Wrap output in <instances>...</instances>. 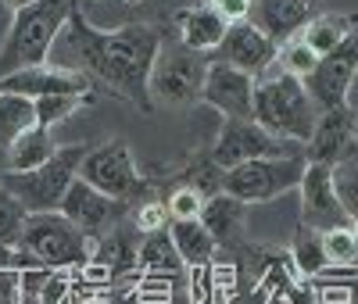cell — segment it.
Instances as JSON below:
<instances>
[{"label":"cell","instance_id":"836d02e7","mask_svg":"<svg viewBox=\"0 0 358 304\" xmlns=\"http://www.w3.org/2000/svg\"><path fill=\"white\" fill-rule=\"evenodd\" d=\"M0 304H22L18 268H0Z\"/></svg>","mask_w":358,"mask_h":304},{"label":"cell","instance_id":"4dcf8cb0","mask_svg":"<svg viewBox=\"0 0 358 304\" xmlns=\"http://www.w3.org/2000/svg\"><path fill=\"white\" fill-rule=\"evenodd\" d=\"M169 222H172V215H169V204H165V201H143V204L136 208L133 229H136L140 236H147V233L169 229Z\"/></svg>","mask_w":358,"mask_h":304},{"label":"cell","instance_id":"ffe728a7","mask_svg":"<svg viewBox=\"0 0 358 304\" xmlns=\"http://www.w3.org/2000/svg\"><path fill=\"white\" fill-rule=\"evenodd\" d=\"M169 236L187 268H208L219 254V243L201 222H169Z\"/></svg>","mask_w":358,"mask_h":304},{"label":"cell","instance_id":"f546056e","mask_svg":"<svg viewBox=\"0 0 358 304\" xmlns=\"http://www.w3.org/2000/svg\"><path fill=\"white\" fill-rule=\"evenodd\" d=\"M204 194L201 190H194V187H179V190H172V197L165 201L169 204V215H172V222H197L201 219V211H204Z\"/></svg>","mask_w":358,"mask_h":304},{"label":"cell","instance_id":"5b68a950","mask_svg":"<svg viewBox=\"0 0 358 304\" xmlns=\"http://www.w3.org/2000/svg\"><path fill=\"white\" fill-rule=\"evenodd\" d=\"M18 251L33 254L36 265L69 272V268H83L86 261H94V240H86L62 211H43V215L25 219Z\"/></svg>","mask_w":358,"mask_h":304},{"label":"cell","instance_id":"d6a6232c","mask_svg":"<svg viewBox=\"0 0 358 304\" xmlns=\"http://www.w3.org/2000/svg\"><path fill=\"white\" fill-rule=\"evenodd\" d=\"M208 8L233 25V22H248V15L255 11V0H208Z\"/></svg>","mask_w":358,"mask_h":304},{"label":"cell","instance_id":"d6986e66","mask_svg":"<svg viewBox=\"0 0 358 304\" xmlns=\"http://www.w3.org/2000/svg\"><path fill=\"white\" fill-rule=\"evenodd\" d=\"M319 0H258V15H262V29L276 43L294 36L308 18H312V8Z\"/></svg>","mask_w":358,"mask_h":304},{"label":"cell","instance_id":"f1b7e54d","mask_svg":"<svg viewBox=\"0 0 358 304\" xmlns=\"http://www.w3.org/2000/svg\"><path fill=\"white\" fill-rule=\"evenodd\" d=\"M25 219H29V211L11 197L0 190V243H8V247H18V240L25 233Z\"/></svg>","mask_w":358,"mask_h":304},{"label":"cell","instance_id":"52a82bcc","mask_svg":"<svg viewBox=\"0 0 358 304\" xmlns=\"http://www.w3.org/2000/svg\"><path fill=\"white\" fill-rule=\"evenodd\" d=\"M212 68L208 54H197L190 47H162L155 57V68H151V101L158 104H172V108H190L194 101H201V86L204 75Z\"/></svg>","mask_w":358,"mask_h":304},{"label":"cell","instance_id":"3957f363","mask_svg":"<svg viewBox=\"0 0 358 304\" xmlns=\"http://www.w3.org/2000/svg\"><path fill=\"white\" fill-rule=\"evenodd\" d=\"M72 15V0H36L33 8L15 15L4 43H0V79L22 68H40L50 61L54 40Z\"/></svg>","mask_w":358,"mask_h":304},{"label":"cell","instance_id":"7402d4cb","mask_svg":"<svg viewBox=\"0 0 358 304\" xmlns=\"http://www.w3.org/2000/svg\"><path fill=\"white\" fill-rule=\"evenodd\" d=\"M54 150H57V143H54L50 129H40L36 126V129L22 133L4 150V172H33V168H40L43 161L54 158Z\"/></svg>","mask_w":358,"mask_h":304},{"label":"cell","instance_id":"8992f818","mask_svg":"<svg viewBox=\"0 0 358 304\" xmlns=\"http://www.w3.org/2000/svg\"><path fill=\"white\" fill-rule=\"evenodd\" d=\"M308 168L305 154H294V158H258V161H244L226 172L222 179V194L236 197L241 204H265V201H276L287 190L301 187V175Z\"/></svg>","mask_w":358,"mask_h":304},{"label":"cell","instance_id":"8fae6325","mask_svg":"<svg viewBox=\"0 0 358 304\" xmlns=\"http://www.w3.org/2000/svg\"><path fill=\"white\" fill-rule=\"evenodd\" d=\"M57 211H62V215H65V219H69L86 240H97V236L111 233V229L118 226V219H126L129 204L115 201V197L94 190L90 182L76 179L72 187H69V194H65V201H62V208H57Z\"/></svg>","mask_w":358,"mask_h":304},{"label":"cell","instance_id":"ba28073f","mask_svg":"<svg viewBox=\"0 0 358 304\" xmlns=\"http://www.w3.org/2000/svg\"><path fill=\"white\" fill-rule=\"evenodd\" d=\"M79 179L90 182L94 190H101V194H108L115 201H122V204L140 201L143 190H147V182H143L140 168H136L133 150L122 140H108V143H101L94 150H86Z\"/></svg>","mask_w":358,"mask_h":304},{"label":"cell","instance_id":"d590c367","mask_svg":"<svg viewBox=\"0 0 358 304\" xmlns=\"http://www.w3.org/2000/svg\"><path fill=\"white\" fill-rule=\"evenodd\" d=\"M4 4H8V8H11V11L18 15V11H25V8H33L36 0H4Z\"/></svg>","mask_w":358,"mask_h":304},{"label":"cell","instance_id":"7a4b0ae2","mask_svg":"<svg viewBox=\"0 0 358 304\" xmlns=\"http://www.w3.org/2000/svg\"><path fill=\"white\" fill-rule=\"evenodd\" d=\"M251 122L265 133H273L280 140L301 143L308 147V140L315 136V122H319V108L308 97V89L301 79L287 75L283 68H268L255 79V115Z\"/></svg>","mask_w":358,"mask_h":304},{"label":"cell","instance_id":"83f0119b","mask_svg":"<svg viewBox=\"0 0 358 304\" xmlns=\"http://www.w3.org/2000/svg\"><path fill=\"white\" fill-rule=\"evenodd\" d=\"M322 247L330 265H358V229L341 226V229L322 233Z\"/></svg>","mask_w":358,"mask_h":304},{"label":"cell","instance_id":"5bb4252c","mask_svg":"<svg viewBox=\"0 0 358 304\" xmlns=\"http://www.w3.org/2000/svg\"><path fill=\"white\" fill-rule=\"evenodd\" d=\"M276 50H280V43L268 36L262 25L233 22L226 29V36H222L215 54H219V61H226V65H233V68H241V72L258 79L262 72H268L276 65Z\"/></svg>","mask_w":358,"mask_h":304},{"label":"cell","instance_id":"8d00e7d4","mask_svg":"<svg viewBox=\"0 0 358 304\" xmlns=\"http://www.w3.org/2000/svg\"><path fill=\"white\" fill-rule=\"evenodd\" d=\"M315 304H334V301H315Z\"/></svg>","mask_w":358,"mask_h":304},{"label":"cell","instance_id":"6da1fadb","mask_svg":"<svg viewBox=\"0 0 358 304\" xmlns=\"http://www.w3.org/2000/svg\"><path fill=\"white\" fill-rule=\"evenodd\" d=\"M162 50V36L155 25H122L115 33H101V29L86 25L76 11L69 15L62 36L54 40L50 61L47 65L57 68H69L79 75H94L101 79L111 94L133 101L136 108H147L151 101V68H155V57Z\"/></svg>","mask_w":358,"mask_h":304},{"label":"cell","instance_id":"9a60e30c","mask_svg":"<svg viewBox=\"0 0 358 304\" xmlns=\"http://www.w3.org/2000/svg\"><path fill=\"white\" fill-rule=\"evenodd\" d=\"M201 101L215 108L222 118H251L255 115V75L226 65V61H212V68L204 75Z\"/></svg>","mask_w":358,"mask_h":304},{"label":"cell","instance_id":"4fadbf2b","mask_svg":"<svg viewBox=\"0 0 358 304\" xmlns=\"http://www.w3.org/2000/svg\"><path fill=\"white\" fill-rule=\"evenodd\" d=\"M358 147V115L341 104L334 111H319V122H315V136L308 140L305 147V158L315 161V165H344L351 161Z\"/></svg>","mask_w":358,"mask_h":304},{"label":"cell","instance_id":"2e32d148","mask_svg":"<svg viewBox=\"0 0 358 304\" xmlns=\"http://www.w3.org/2000/svg\"><path fill=\"white\" fill-rule=\"evenodd\" d=\"M0 94H18L29 101H40V97H94L90 89V79L69 68H57V65H40V68H22L8 79H0Z\"/></svg>","mask_w":358,"mask_h":304},{"label":"cell","instance_id":"ac0fdd59","mask_svg":"<svg viewBox=\"0 0 358 304\" xmlns=\"http://www.w3.org/2000/svg\"><path fill=\"white\" fill-rule=\"evenodd\" d=\"M208 233H212V240L219 243V251L229 247V243H236V236H241L244 229V204L229 197V194H215L204 201V211L197 219Z\"/></svg>","mask_w":358,"mask_h":304},{"label":"cell","instance_id":"44dd1931","mask_svg":"<svg viewBox=\"0 0 358 304\" xmlns=\"http://www.w3.org/2000/svg\"><path fill=\"white\" fill-rule=\"evenodd\" d=\"M136 268L147 272V276H162V280H172V276H183V258L172 247V236L169 229L162 233H147L140 240V251H136Z\"/></svg>","mask_w":358,"mask_h":304},{"label":"cell","instance_id":"cb8c5ba5","mask_svg":"<svg viewBox=\"0 0 358 304\" xmlns=\"http://www.w3.org/2000/svg\"><path fill=\"white\" fill-rule=\"evenodd\" d=\"M36 129V108L29 97L0 94V150H8L22 133Z\"/></svg>","mask_w":358,"mask_h":304},{"label":"cell","instance_id":"9c48e42d","mask_svg":"<svg viewBox=\"0 0 358 304\" xmlns=\"http://www.w3.org/2000/svg\"><path fill=\"white\" fill-rule=\"evenodd\" d=\"M294 154H305V147L265 133L251 118H226L222 133L212 147V161L222 172L244 165V161H258V158H294Z\"/></svg>","mask_w":358,"mask_h":304},{"label":"cell","instance_id":"4316f807","mask_svg":"<svg viewBox=\"0 0 358 304\" xmlns=\"http://www.w3.org/2000/svg\"><path fill=\"white\" fill-rule=\"evenodd\" d=\"M94 97H40V101H33V108H36V126L40 129H54V126H62L65 118H72L83 104H90Z\"/></svg>","mask_w":358,"mask_h":304},{"label":"cell","instance_id":"74e56055","mask_svg":"<svg viewBox=\"0 0 358 304\" xmlns=\"http://www.w3.org/2000/svg\"><path fill=\"white\" fill-rule=\"evenodd\" d=\"M126 4H140V0H126Z\"/></svg>","mask_w":358,"mask_h":304},{"label":"cell","instance_id":"7c38bea8","mask_svg":"<svg viewBox=\"0 0 358 304\" xmlns=\"http://www.w3.org/2000/svg\"><path fill=\"white\" fill-rule=\"evenodd\" d=\"M301 226L315 229V233H330V229H341V226H355L348 219V211L337 197V187H334V168L330 165H315L308 161L305 175H301Z\"/></svg>","mask_w":358,"mask_h":304},{"label":"cell","instance_id":"30bf717a","mask_svg":"<svg viewBox=\"0 0 358 304\" xmlns=\"http://www.w3.org/2000/svg\"><path fill=\"white\" fill-rule=\"evenodd\" d=\"M355 75H358V25L337 50L319 57L315 72L305 79V89L319 111H334V108L348 104Z\"/></svg>","mask_w":358,"mask_h":304},{"label":"cell","instance_id":"1f68e13d","mask_svg":"<svg viewBox=\"0 0 358 304\" xmlns=\"http://www.w3.org/2000/svg\"><path fill=\"white\" fill-rule=\"evenodd\" d=\"M69 301H72V276L62 268H54L43 294H40V304H69Z\"/></svg>","mask_w":358,"mask_h":304},{"label":"cell","instance_id":"603a6c76","mask_svg":"<svg viewBox=\"0 0 358 304\" xmlns=\"http://www.w3.org/2000/svg\"><path fill=\"white\" fill-rule=\"evenodd\" d=\"M355 25H358V15H312L305 25H301V36L319 57L322 54H330L337 50L351 33H355Z\"/></svg>","mask_w":358,"mask_h":304},{"label":"cell","instance_id":"e0dca14e","mask_svg":"<svg viewBox=\"0 0 358 304\" xmlns=\"http://www.w3.org/2000/svg\"><path fill=\"white\" fill-rule=\"evenodd\" d=\"M176 29H179V43L197 50V54H215L222 36H226V29L229 22L222 15H215L208 4L201 8H183V11H176Z\"/></svg>","mask_w":358,"mask_h":304},{"label":"cell","instance_id":"277c9868","mask_svg":"<svg viewBox=\"0 0 358 304\" xmlns=\"http://www.w3.org/2000/svg\"><path fill=\"white\" fill-rule=\"evenodd\" d=\"M86 158V147L72 143V147H57L54 158L43 161L33 172H4L0 175V190L11 194L29 215H43V211H57L69 194V187L79 179Z\"/></svg>","mask_w":358,"mask_h":304},{"label":"cell","instance_id":"e575fe53","mask_svg":"<svg viewBox=\"0 0 358 304\" xmlns=\"http://www.w3.org/2000/svg\"><path fill=\"white\" fill-rule=\"evenodd\" d=\"M33 254H25L18 247H8V243H0V268H33Z\"/></svg>","mask_w":358,"mask_h":304},{"label":"cell","instance_id":"d4e9b609","mask_svg":"<svg viewBox=\"0 0 358 304\" xmlns=\"http://www.w3.org/2000/svg\"><path fill=\"white\" fill-rule=\"evenodd\" d=\"M290 265L301 280H312L319 276L322 268H330L326 261V247H322V233L308 229V226H297L294 233V243H290Z\"/></svg>","mask_w":358,"mask_h":304},{"label":"cell","instance_id":"484cf974","mask_svg":"<svg viewBox=\"0 0 358 304\" xmlns=\"http://www.w3.org/2000/svg\"><path fill=\"white\" fill-rule=\"evenodd\" d=\"M315 65H319V54H315L301 36H287V40L280 43V50H276V68H283L287 75L301 79V82L315 72Z\"/></svg>","mask_w":358,"mask_h":304}]
</instances>
